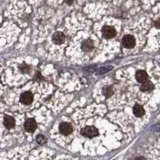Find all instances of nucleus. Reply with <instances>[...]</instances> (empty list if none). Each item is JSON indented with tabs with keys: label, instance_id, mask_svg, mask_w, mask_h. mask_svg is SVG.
I'll return each instance as SVG.
<instances>
[{
	"label": "nucleus",
	"instance_id": "11",
	"mask_svg": "<svg viewBox=\"0 0 160 160\" xmlns=\"http://www.w3.org/2000/svg\"><path fill=\"white\" fill-rule=\"evenodd\" d=\"M153 89V84L151 82H144L141 86V90L143 91H151Z\"/></svg>",
	"mask_w": 160,
	"mask_h": 160
},
{
	"label": "nucleus",
	"instance_id": "3",
	"mask_svg": "<svg viewBox=\"0 0 160 160\" xmlns=\"http://www.w3.org/2000/svg\"><path fill=\"white\" fill-rule=\"evenodd\" d=\"M122 43L126 48H133L135 46V39L131 35H126V36H124Z\"/></svg>",
	"mask_w": 160,
	"mask_h": 160
},
{
	"label": "nucleus",
	"instance_id": "12",
	"mask_svg": "<svg viewBox=\"0 0 160 160\" xmlns=\"http://www.w3.org/2000/svg\"><path fill=\"white\" fill-rule=\"evenodd\" d=\"M82 48L85 50V51L91 50V49L93 48V43H92V41H90V40H88V41H85V42L82 44Z\"/></svg>",
	"mask_w": 160,
	"mask_h": 160
},
{
	"label": "nucleus",
	"instance_id": "1",
	"mask_svg": "<svg viewBox=\"0 0 160 160\" xmlns=\"http://www.w3.org/2000/svg\"><path fill=\"white\" fill-rule=\"evenodd\" d=\"M81 134L85 137H89V138H92V137H95L96 135L98 134V131L97 129L93 127V126H87L82 129L81 131Z\"/></svg>",
	"mask_w": 160,
	"mask_h": 160
},
{
	"label": "nucleus",
	"instance_id": "13",
	"mask_svg": "<svg viewBox=\"0 0 160 160\" xmlns=\"http://www.w3.org/2000/svg\"><path fill=\"white\" fill-rule=\"evenodd\" d=\"M104 94H105V96H106V97H110L113 94L112 88L111 87H106L104 89Z\"/></svg>",
	"mask_w": 160,
	"mask_h": 160
},
{
	"label": "nucleus",
	"instance_id": "15",
	"mask_svg": "<svg viewBox=\"0 0 160 160\" xmlns=\"http://www.w3.org/2000/svg\"><path fill=\"white\" fill-rule=\"evenodd\" d=\"M135 160H145V158H143V157H138V158H136Z\"/></svg>",
	"mask_w": 160,
	"mask_h": 160
},
{
	"label": "nucleus",
	"instance_id": "5",
	"mask_svg": "<svg viewBox=\"0 0 160 160\" xmlns=\"http://www.w3.org/2000/svg\"><path fill=\"white\" fill-rule=\"evenodd\" d=\"M24 127L26 129V131L28 132H33L35 129H36L37 125H36V122H35V120L33 119H28L26 122L24 124Z\"/></svg>",
	"mask_w": 160,
	"mask_h": 160
},
{
	"label": "nucleus",
	"instance_id": "8",
	"mask_svg": "<svg viewBox=\"0 0 160 160\" xmlns=\"http://www.w3.org/2000/svg\"><path fill=\"white\" fill-rule=\"evenodd\" d=\"M136 79H137L138 82H141V83L146 82V80H147L146 72L142 71V70H139V71H137L136 72Z\"/></svg>",
	"mask_w": 160,
	"mask_h": 160
},
{
	"label": "nucleus",
	"instance_id": "7",
	"mask_svg": "<svg viewBox=\"0 0 160 160\" xmlns=\"http://www.w3.org/2000/svg\"><path fill=\"white\" fill-rule=\"evenodd\" d=\"M64 40H65V37H64V34L62 32H56L53 35V41L56 44L63 43Z\"/></svg>",
	"mask_w": 160,
	"mask_h": 160
},
{
	"label": "nucleus",
	"instance_id": "14",
	"mask_svg": "<svg viewBox=\"0 0 160 160\" xmlns=\"http://www.w3.org/2000/svg\"><path fill=\"white\" fill-rule=\"evenodd\" d=\"M37 142L39 144H44L45 142H46V138H45L43 135H38V136H37Z\"/></svg>",
	"mask_w": 160,
	"mask_h": 160
},
{
	"label": "nucleus",
	"instance_id": "10",
	"mask_svg": "<svg viewBox=\"0 0 160 160\" xmlns=\"http://www.w3.org/2000/svg\"><path fill=\"white\" fill-rule=\"evenodd\" d=\"M14 119L12 117H10V116H6L4 118V125L6 126L7 128H12L14 126Z\"/></svg>",
	"mask_w": 160,
	"mask_h": 160
},
{
	"label": "nucleus",
	"instance_id": "9",
	"mask_svg": "<svg viewBox=\"0 0 160 160\" xmlns=\"http://www.w3.org/2000/svg\"><path fill=\"white\" fill-rule=\"evenodd\" d=\"M133 112L137 117H141L144 114V109L141 105H135L134 108H133Z\"/></svg>",
	"mask_w": 160,
	"mask_h": 160
},
{
	"label": "nucleus",
	"instance_id": "4",
	"mask_svg": "<svg viewBox=\"0 0 160 160\" xmlns=\"http://www.w3.org/2000/svg\"><path fill=\"white\" fill-rule=\"evenodd\" d=\"M102 33L105 38H112L115 36L116 31H115V29L111 26H104L102 28Z\"/></svg>",
	"mask_w": 160,
	"mask_h": 160
},
{
	"label": "nucleus",
	"instance_id": "6",
	"mask_svg": "<svg viewBox=\"0 0 160 160\" xmlns=\"http://www.w3.org/2000/svg\"><path fill=\"white\" fill-rule=\"evenodd\" d=\"M20 100H21V102L23 104H30L32 102V100H33V96H32V94L30 93V92H24L22 95H21V97H20Z\"/></svg>",
	"mask_w": 160,
	"mask_h": 160
},
{
	"label": "nucleus",
	"instance_id": "2",
	"mask_svg": "<svg viewBox=\"0 0 160 160\" xmlns=\"http://www.w3.org/2000/svg\"><path fill=\"white\" fill-rule=\"evenodd\" d=\"M59 130H60V132H61L62 134L64 135H68L72 132V125L68 123V122H63L60 124V126H59Z\"/></svg>",
	"mask_w": 160,
	"mask_h": 160
}]
</instances>
